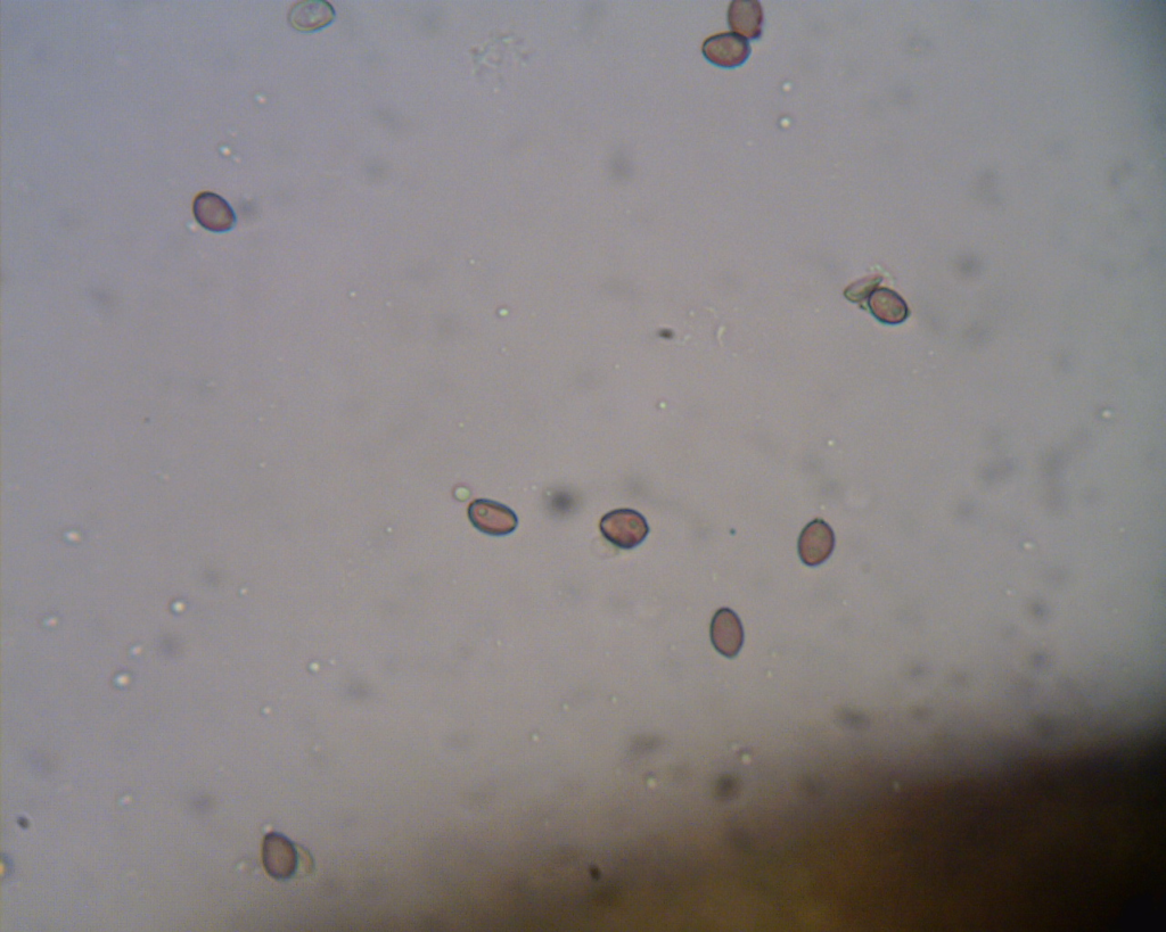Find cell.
I'll use <instances>...</instances> for the list:
<instances>
[{"mask_svg": "<svg viewBox=\"0 0 1166 932\" xmlns=\"http://www.w3.org/2000/svg\"><path fill=\"white\" fill-rule=\"evenodd\" d=\"M604 538L621 549H634L650 533L646 518L632 509H618L605 515L601 521Z\"/></svg>", "mask_w": 1166, "mask_h": 932, "instance_id": "6da1fadb", "label": "cell"}, {"mask_svg": "<svg viewBox=\"0 0 1166 932\" xmlns=\"http://www.w3.org/2000/svg\"><path fill=\"white\" fill-rule=\"evenodd\" d=\"M468 515L476 529L489 535H508L519 525L513 510L491 500L474 501L468 509Z\"/></svg>", "mask_w": 1166, "mask_h": 932, "instance_id": "7a4b0ae2", "label": "cell"}, {"mask_svg": "<svg viewBox=\"0 0 1166 932\" xmlns=\"http://www.w3.org/2000/svg\"><path fill=\"white\" fill-rule=\"evenodd\" d=\"M703 54L711 63L722 68H735L745 63L751 48L744 37L727 32L705 40Z\"/></svg>", "mask_w": 1166, "mask_h": 932, "instance_id": "3957f363", "label": "cell"}, {"mask_svg": "<svg viewBox=\"0 0 1166 932\" xmlns=\"http://www.w3.org/2000/svg\"><path fill=\"white\" fill-rule=\"evenodd\" d=\"M835 536L831 526L821 519L811 522L802 532L799 540V554L804 564L817 566L832 555Z\"/></svg>", "mask_w": 1166, "mask_h": 932, "instance_id": "277c9868", "label": "cell"}, {"mask_svg": "<svg viewBox=\"0 0 1166 932\" xmlns=\"http://www.w3.org/2000/svg\"><path fill=\"white\" fill-rule=\"evenodd\" d=\"M194 214L202 227L216 233L227 232L236 222L231 206L223 197L213 193H203L196 197Z\"/></svg>", "mask_w": 1166, "mask_h": 932, "instance_id": "5b68a950", "label": "cell"}, {"mask_svg": "<svg viewBox=\"0 0 1166 932\" xmlns=\"http://www.w3.org/2000/svg\"><path fill=\"white\" fill-rule=\"evenodd\" d=\"M711 639L720 654L733 658L744 642V630L738 616L730 609H720L711 624Z\"/></svg>", "mask_w": 1166, "mask_h": 932, "instance_id": "8992f818", "label": "cell"}, {"mask_svg": "<svg viewBox=\"0 0 1166 932\" xmlns=\"http://www.w3.org/2000/svg\"><path fill=\"white\" fill-rule=\"evenodd\" d=\"M264 864L267 872L276 879L291 878L297 870L298 854L291 841L277 833L265 839Z\"/></svg>", "mask_w": 1166, "mask_h": 932, "instance_id": "52a82bcc", "label": "cell"}, {"mask_svg": "<svg viewBox=\"0 0 1166 932\" xmlns=\"http://www.w3.org/2000/svg\"><path fill=\"white\" fill-rule=\"evenodd\" d=\"M728 21L739 36L758 39L762 34V7L758 2L737 0L729 6Z\"/></svg>", "mask_w": 1166, "mask_h": 932, "instance_id": "ba28073f", "label": "cell"}, {"mask_svg": "<svg viewBox=\"0 0 1166 932\" xmlns=\"http://www.w3.org/2000/svg\"><path fill=\"white\" fill-rule=\"evenodd\" d=\"M333 20V7L326 2L299 3L293 7L290 14L292 26L300 31L324 28Z\"/></svg>", "mask_w": 1166, "mask_h": 932, "instance_id": "9c48e42d", "label": "cell"}, {"mask_svg": "<svg viewBox=\"0 0 1166 932\" xmlns=\"http://www.w3.org/2000/svg\"><path fill=\"white\" fill-rule=\"evenodd\" d=\"M869 307L873 315L885 324H901L908 317L906 302L897 293L885 288L870 295Z\"/></svg>", "mask_w": 1166, "mask_h": 932, "instance_id": "30bf717a", "label": "cell"}, {"mask_svg": "<svg viewBox=\"0 0 1166 932\" xmlns=\"http://www.w3.org/2000/svg\"><path fill=\"white\" fill-rule=\"evenodd\" d=\"M881 280L882 277L880 276H873L859 280V282L852 284L848 290L845 291V296H847V298L853 302H860L865 300L868 298V296L873 294L876 286L881 283Z\"/></svg>", "mask_w": 1166, "mask_h": 932, "instance_id": "8fae6325", "label": "cell"}]
</instances>
